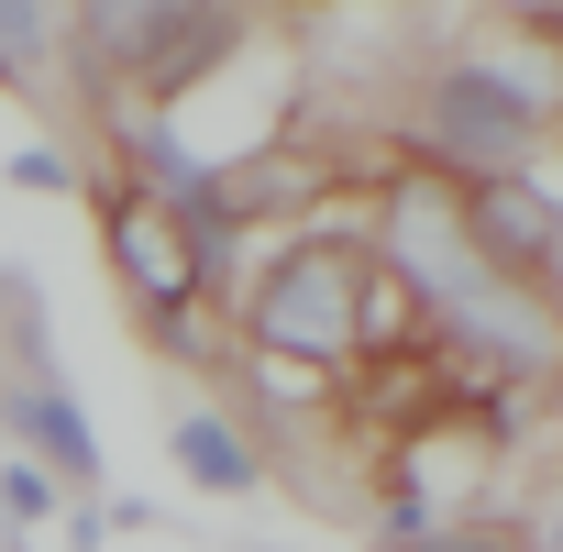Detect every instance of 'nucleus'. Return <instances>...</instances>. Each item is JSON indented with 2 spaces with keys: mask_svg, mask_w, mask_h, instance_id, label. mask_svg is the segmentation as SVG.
<instances>
[{
  "mask_svg": "<svg viewBox=\"0 0 563 552\" xmlns=\"http://www.w3.org/2000/svg\"><path fill=\"white\" fill-rule=\"evenodd\" d=\"M0 420H12L23 464H45L56 486H89V475H100V431L78 420V398H67L56 376H12V387H0Z\"/></svg>",
  "mask_w": 563,
  "mask_h": 552,
  "instance_id": "39448f33",
  "label": "nucleus"
},
{
  "mask_svg": "<svg viewBox=\"0 0 563 552\" xmlns=\"http://www.w3.org/2000/svg\"><path fill=\"white\" fill-rule=\"evenodd\" d=\"M56 508H67V486L45 464H0V530H45Z\"/></svg>",
  "mask_w": 563,
  "mask_h": 552,
  "instance_id": "6e6552de",
  "label": "nucleus"
},
{
  "mask_svg": "<svg viewBox=\"0 0 563 552\" xmlns=\"http://www.w3.org/2000/svg\"><path fill=\"white\" fill-rule=\"evenodd\" d=\"M365 276H376V243H354V232L276 243L265 276L243 288V343H254V365L332 376L343 354H365Z\"/></svg>",
  "mask_w": 563,
  "mask_h": 552,
  "instance_id": "f257e3e1",
  "label": "nucleus"
},
{
  "mask_svg": "<svg viewBox=\"0 0 563 552\" xmlns=\"http://www.w3.org/2000/svg\"><path fill=\"white\" fill-rule=\"evenodd\" d=\"M552 122V89L497 67V56H442L420 111H409V155L420 177L442 188H475V177H530V144Z\"/></svg>",
  "mask_w": 563,
  "mask_h": 552,
  "instance_id": "f03ea898",
  "label": "nucleus"
},
{
  "mask_svg": "<svg viewBox=\"0 0 563 552\" xmlns=\"http://www.w3.org/2000/svg\"><path fill=\"white\" fill-rule=\"evenodd\" d=\"M166 453H177V475H188L199 497H254V486H265V453L232 431V409H177V420H166Z\"/></svg>",
  "mask_w": 563,
  "mask_h": 552,
  "instance_id": "423d86ee",
  "label": "nucleus"
},
{
  "mask_svg": "<svg viewBox=\"0 0 563 552\" xmlns=\"http://www.w3.org/2000/svg\"><path fill=\"white\" fill-rule=\"evenodd\" d=\"M387 552H530L519 530H409V541H387Z\"/></svg>",
  "mask_w": 563,
  "mask_h": 552,
  "instance_id": "9d476101",
  "label": "nucleus"
},
{
  "mask_svg": "<svg viewBox=\"0 0 563 552\" xmlns=\"http://www.w3.org/2000/svg\"><path fill=\"white\" fill-rule=\"evenodd\" d=\"M100 254H111V276H122V288L144 299L155 343H166V354H199V332H188V310L210 299L199 232H188L166 199H144V188H100Z\"/></svg>",
  "mask_w": 563,
  "mask_h": 552,
  "instance_id": "7ed1b4c3",
  "label": "nucleus"
},
{
  "mask_svg": "<svg viewBox=\"0 0 563 552\" xmlns=\"http://www.w3.org/2000/svg\"><path fill=\"white\" fill-rule=\"evenodd\" d=\"M453 221L475 243V265L519 299H552V265H563V199L541 177H475L453 188Z\"/></svg>",
  "mask_w": 563,
  "mask_h": 552,
  "instance_id": "20e7f679",
  "label": "nucleus"
},
{
  "mask_svg": "<svg viewBox=\"0 0 563 552\" xmlns=\"http://www.w3.org/2000/svg\"><path fill=\"white\" fill-rule=\"evenodd\" d=\"M0 177H12V188H23V199H56V188H67V177H78V166H67V155H56V144H23V155H12V166H0Z\"/></svg>",
  "mask_w": 563,
  "mask_h": 552,
  "instance_id": "1a4fd4ad",
  "label": "nucleus"
},
{
  "mask_svg": "<svg viewBox=\"0 0 563 552\" xmlns=\"http://www.w3.org/2000/svg\"><path fill=\"white\" fill-rule=\"evenodd\" d=\"M56 67H67V12L0 0V89H56Z\"/></svg>",
  "mask_w": 563,
  "mask_h": 552,
  "instance_id": "0eeeda50",
  "label": "nucleus"
}]
</instances>
